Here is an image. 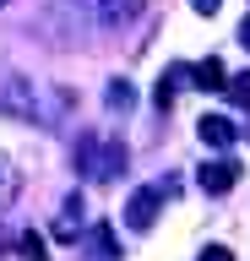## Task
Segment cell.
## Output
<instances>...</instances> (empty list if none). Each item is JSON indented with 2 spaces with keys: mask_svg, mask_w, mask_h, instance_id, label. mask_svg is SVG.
Segmentation results:
<instances>
[{
  "mask_svg": "<svg viewBox=\"0 0 250 261\" xmlns=\"http://www.w3.org/2000/svg\"><path fill=\"white\" fill-rule=\"evenodd\" d=\"M76 163L93 179H115V174H125V147L109 142V136H82L76 142Z\"/></svg>",
  "mask_w": 250,
  "mask_h": 261,
  "instance_id": "obj_1",
  "label": "cell"
},
{
  "mask_svg": "<svg viewBox=\"0 0 250 261\" xmlns=\"http://www.w3.org/2000/svg\"><path fill=\"white\" fill-rule=\"evenodd\" d=\"M0 109L17 114V120H38V114H44L38 109V87H27V82H17V76L0 82Z\"/></svg>",
  "mask_w": 250,
  "mask_h": 261,
  "instance_id": "obj_2",
  "label": "cell"
},
{
  "mask_svg": "<svg viewBox=\"0 0 250 261\" xmlns=\"http://www.w3.org/2000/svg\"><path fill=\"white\" fill-rule=\"evenodd\" d=\"M158 201H163V185H142L131 196V207H125V223L131 228H152L158 223Z\"/></svg>",
  "mask_w": 250,
  "mask_h": 261,
  "instance_id": "obj_3",
  "label": "cell"
},
{
  "mask_svg": "<svg viewBox=\"0 0 250 261\" xmlns=\"http://www.w3.org/2000/svg\"><path fill=\"white\" fill-rule=\"evenodd\" d=\"M234 179H239V163H229V158L201 163V169H196V185H201L207 196H223V191H234Z\"/></svg>",
  "mask_w": 250,
  "mask_h": 261,
  "instance_id": "obj_4",
  "label": "cell"
},
{
  "mask_svg": "<svg viewBox=\"0 0 250 261\" xmlns=\"http://www.w3.org/2000/svg\"><path fill=\"white\" fill-rule=\"evenodd\" d=\"M93 16H98V28H125L142 16V0H93Z\"/></svg>",
  "mask_w": 250,
  "mask_h": 261,
  "instance_id": "obj_5",
  "label": "cell"
},
{
  "mask_svg": "<svg viewBox=\"0 0 250 261\" xmlns=\"http://www.w3.org/2000/svg\"><path fill=\"white\" fill-rule=\"evenodd\" d=\"M196 136H201V142H207V147H234V136H239V130H234L229 120H223V114H201Z\"/></svg>",
  "mask_w": 250,
  "mask_h": 261,
  "instance_id": "obj_6",
  "label": "cell"
},
{
  "mask_svg": "<svg viewBox=\"0 0 250 261\" xmlns=\"http://www.w3.org/2000/svg\"><path fill=\"white\" fill-rule=\"evenodd\" d=\"M17 196H22V174H17V163L0 152V218L11 212V201H17Z\"/></svg>",
  "mask_w": 250,
  "mask_h": 261,
  "instance_id": "obj_7",
  "label": "cell"
},
{
  "mask_svg": "<svg viewBox=\"0 0 250 261\" xmlns=\"http://www.w3.org/2000/svg\"><path fill=\"white\" fill-rule=\"evenodd\" d=\"M190 76H196V87H201V93H223V87H229V76H223V65H217V60H201Z\"/></svg>",
  "mask_w": 250,
  "mask_h": 261,
  "instance_id": "obj_8",
  "label": "cell"
},
{
  "mask_svg": "<svg viewBox=\"0 0 250 261\" xmlns=\"http://www.w3.org/2000/svg\"><path fill=\"white\" fill-rule=\"evenodd\" d=\"M223 93H229V103H239V109H250V71H239V76H234L229 87H223Z\"/></svg>",
  "mask_w": 250,
  "mask_h": 261,
  "instance_id": "obj_9",
  "label": "cell"
},
{
  "mask_svg": "<svg viewBox=\"0 0 250 261\" xmlns=\"http://www.w3.org/2000/svg\"><path fill=\"white\" fill-rule=\"evenodd\" d=\"M174 76H180V71H169V76L152 87V103H158V109H169V103H174Z\"/></svg>",
  "mask_w": 250,
  "mask_h": 261,
  "instance_id": "obj_10",
  "label": "cell"
},
{
  "mask_svg": "<svg viewBox=\"0 0 250 261\" xmlns=\"http://www.w3.org/2000/svg\"><path fill=\"white\" fill-rule=\"evenodd\" d=\"M131 103H136L131 82H115V87H109V109H131Z\"/></svg>",
  "mask_w": 250,
  "mask_h": 261,
  "instance_id": "obj_11",
  "label": "cell"
},
{
  "mask_svg": "<svg viewBox=\"0 0 250 261\" xmlns=\"http://www.w3.org/2000/svg\"><path fill=\"white\" fill-rule=\"evenodd\" d=\"M17 250H22L27 261H44V240H38V234H22V240H17Z\"/></svg>",
  "mask_w": 250,
  "mask_h": 261,
  "instance_id": "obj_12",
  "label": "cell"
},
{
  "mask_svg": "<svg viewBox=\"0 0 250 261\" xmlns=\"http://www.w3.org/2000/svg\"><path fill=\"white\" fill-rule=\"evenodd\" d=\"M201 261H234V250H229V245H207V250H201Z\"/></svg>",
  "mask_w": 250,
  "mask_h": 261,
  "instance_id": "obj_13",
  "label": "cell"
},
{
  "mask_svg": "<svg viewBox=\"0 0 250 261\" xmlns=\"http://www.w3.org/2000/svg\"><path fill=\"white\" fill-rule=\"evenodd\" d=\"M190 6H196V11H201V16H212V11H217V6H223V0H190Z\"/></svg>",
  "mask_w": 250,
  "mask_h": 261,
  "instance_id": "obj_14",
  "label": "cell"
},
{
  "mask_svg": "<svg viewBox=\"0 0 250 261\" xmlns=\"http://www.w3.org/2000/svg\"><path fill=\"white\" fill-rule=\"evenodd\" d=\"M239 44L250 49V16H245V22H239Z\"/></svg>",
  "mask_w": 250,
  "mask_h": 261,
  "instance_id": "obj_15",
  "label": "cell"
},
{
  "mask_svg": "<svg viewBox=\"0 0 250 261\" xmlns=\"http://www.w3.org/2000/svg\"><path fill=\"white\" fill-rule=\"evenodd\" d=\"M0 6H6V0H0Z\"/></svg>",
  "mask_w": 250,
  "mask_h": 261,
  "instance_id": "obj_16",
  "label": "cell"
}]
</instances>
